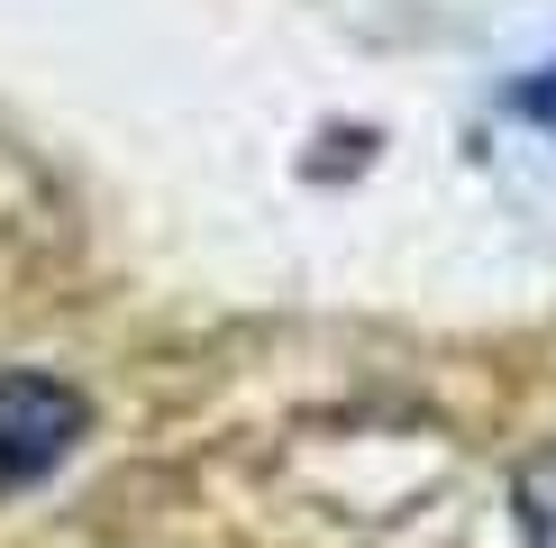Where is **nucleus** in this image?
Returning a JSON list of instances; mask_svg holds the SVG:
<instances>
[{"mask_svg":"<svg viewBox=\"0 0 556 548\" xmlns=\"http://www.w3.org/2000/svg\"><path fill=\"white\" fill-rule=\"evenodd\" d=\"M91 429V402L64 375H0V494L55 475Z\"/></svg>","mask_w":556,"mask_h":548,"instance_id":"1","label":"nucleus"},{"mask_svg":"<svg viewBox=\"0 0 556 548\" xmlns=\"http://www.w3.org/2000/svg\"><path fill=\"white\" fill-rule=\"evenodd\" d=\"M511 512H520V539L529 548H556V448H539L511 475Z\"/></svg>","mask_w":556,"mask_h":548,"instance_id":"2","label":"nucleus"},{"mask_svg":"<svg viewBox=\"0 0 556 548\" xmlns=\"http://www.w3.org/2000/svg\"><path fill=\"white\" fill-rule=\"evenodd\" d=\"M502 101H511V120H529L539 137H556V55H547V64H529V74L502 91Z\"/></svg>","mask_w":556,"mask_h":548,"instance_id":"3","label":"nucleus"}]
</instances>
